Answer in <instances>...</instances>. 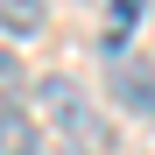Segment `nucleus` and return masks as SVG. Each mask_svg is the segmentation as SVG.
Segmentation results:
<instances>
[{
    "label": "nucleus",
    "instance_id": "1",
    "mask_svg": "<svg viewBox=\"0 0 155 155\" xmlns=\"http://www.w3.org/2000/svg\"><path fill=\"white\" fill-rule=\"evenodd\" d=\"M35 113L64 134V155H106L113 148V127L92 113V99L71 85V78H42L35 85Z\"/></svg>",
    "mask_w": 155,
    "mask_h": 155
},
{
    "label": "nucleus",
    "instance_id": "2",
    "mask_svg": "<svg viewBox=\"0 0 155 155\" xmlns=\"http://www.w3.org/2000/svg\"><path fill=\"white\" fill-rule=\"evenodd\" d=\"M113 99H120L127 113L155 120V64H134V57H120V64H113Z\"/></svg>",
    "mask_w": 155,
    "mask_h": 155
},
{
    "label": "nucleus",
    "instance_id": "3",
    "mask_svg": "<svg viewBox=\"0 0 155 155\" xmlns=\"http://www.w3.org/2000/svg\"><path fill=\"white\" fill-rule=\"evenodd\" d=\"M0 155H35V120L21 106H0Z\"/></svg>",
    "mask_w": 155,
    "mask_h": 155
},
{
    "label": "nucleus",
    "instance_id": "4",
    "mask_svg": "<svg viewBox=\"0 0 155 155\" xmlns=\"http://www.w3.org/2000/svg\"><path fill=\"white\" fill-rule=\"evenodd\" d=\"M106 7H113V28H106V42H99V49H106V57L120 64V57H127V28H134V21L148 14V0H106Z\"/></svg>",
    "mask_w": 155,
    "mask_h": 155
},
{
    "label": "nucleus",
    "instance_id": "5",
    "mask_svg": "<svg viewBox=\"0 0 155 155\" xmlns=\"http://www.w3.org/2000/svg\"><path fill=\"white\" fill-rule=\"evenodd\" d=\"M42 21H49L42 0H0V28L7 35H42Z\"/></svg>",
    "mask_w": 155,
    "mask_h": 155
}]
</instances>
